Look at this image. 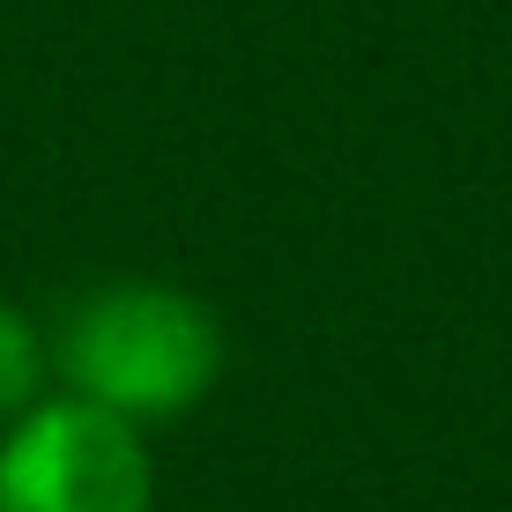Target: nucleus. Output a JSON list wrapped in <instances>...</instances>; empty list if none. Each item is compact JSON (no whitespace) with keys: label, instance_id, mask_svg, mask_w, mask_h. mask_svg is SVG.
<instances>
[{"label":"nucleus","instance_id":"obj_2","mask_svg":"<svg viewBox=\"0 0 512 512\" xmlns=\"http://www.w3.org/2000/svg\"><path fill=\"white\" fill-rule=\"evenodd\" d=\"M156 468L141 423L82 394L30 401L0 423V512H149Z\"/></svg>","mask_w":512,"mask_h":512},{"label":"nucleus","instance_id":"obj_1","mask_svg":"<svg viewBox=\"0 0 512 512\" xmlns=\"http://www.w3.org/2000/svg\"><path fill=\"white\" fill-rule=\"evenodd\" d=\"M52 372L67 379V394L127 423H171L216 386L223 327L201 297L171 282H112L67 312L52 342Z\"/></svg>","mask_w":512,"mask_h":512},{"label":"nucleus","instance_id":"obj_3","mask_svg":"<svg viewBox=\"0 0 512 512\" xmlns=\"http://www.w3.org/2000/svg\"><path fill=\"white\" fill-rule=\"evenodd\" d=\"M45 372H52V349L38 320L0 297V423H15L30 401H45Z\"/></svg>","mask_w":512,"mask_h":512}]
</instances>
